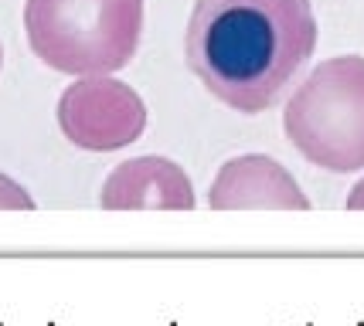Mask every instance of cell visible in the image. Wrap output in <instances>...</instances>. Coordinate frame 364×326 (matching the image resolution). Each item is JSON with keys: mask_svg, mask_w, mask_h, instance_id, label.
<instances>
[{"mask_svg": "<svg viewBox=\"0 0 364 326\" xmlns=\"http://www.w3.org/2000/svg\"><path fill=\"white\" fill-rule=\"evenodd\" d=\"M0 211H34L31 194L7 173H0Z\"/></svg>", "mask_w": 364, "mask_h": 326, "instance_id": "cell-7", "label": "cell"}, {"mask_svg": "<svg viewBox=\"0 0 364 326\" xmlns=\"http://www.w3.org/2000/svg\"><path fill=\"white\" fill-rule=\"evenodd\" d=\"M0 62H4V48H0Z\"/></svg>", "mask_w": 364, "mask_h": 326, "instance_id": "cell-9", "label": "cell"}, {"mask_svg": "<svg viewBox=\"0 0 364 326\" xmlns=\"http://www.w3.org/2000/svg\"><path fill=\"white\" fill-rule=\"evenodd\" d=\"M215 211H310V201L283 163L249 153L228 160L208 190Z\"/></svg>", "mask_w": 364, "mask_h": 326, "instance_id": "cell-5", "label": "cell"}, {"mask_svg": "<svg viewBox=\"0 0 364 326\" xmlns=\"http://www.w3.org/2000/svg\"><path fill=\"white\" fill-rule=\"evenodd\" d=\"M31 51L65 75H109L140 48L143 0H28Z\"/></svg>", "mask_w": 364, "mask_h": 326, "instance_id": "cell-2", "label": "cell"}, {"mask_svg": "<svg viewBox=\"0 0 364 326\" xmlns=\"http://www.w3.org/2000/svg\"><path fill=\"white\" fill-rule=\"evenodd\" d=\"M99 204L106 211H191L194 187L167 156H133L106 177Z\"/></svg>", "mask_w": 364, "mask_h": 326, "instance_id": "cell-6", "label": "cell"}, {"mask_svg": "<svg viewBox=\"0 0 364 326\" xmlns=\"http://www.w3.org/2000/svg\"><path fill=\"white\" fill-rule=\"evenodd\" d=\"M348 207H350V211H364V180H358V184L350 187Z\"/></svg>", "mask_w": 364, "mask_h": 326, "instance_id": "cell-8", "label": "cell"}, {"mask_svg": "<svg viewBox=\"0 0 364 326\" xmlns=\"http://www.w3.org/2000/svg\"><path fill=\"white\" fill-rule=\"evenodd\" d=\"M289 143L314 167L354 173L364 167V58L344 55L317 65L283 112Z\"/></svg>", "mask_w": 364, "mask_h": 326, "instance_id": "cell-3", "label": "cell"}, {"mask_svg": "<svg viewBox=\"0 0 364 326\" xmlns=\"http://www.w3.org/2000/svg\"><path fill=\"white\" fill-rule=\"evenodd\" d=\"M58 126L79 150L109 153L136 143L146 129V106L127 82L85 75L58 99Z\"/></svg>", "mask_w": 364, "mask_h": 326, "instance_id": "cell-4", "label": "cell"}, {"mask_svg": "<svg viewBox=\"0 0 364 326\" xmlns=\"http://www.w3.org/2000/svg\"><path fill=\"white\" fill-rule=\"evenodd\" d=\"M314 48L310 0H198L184 38L188 68L245 116L276 106Z\"/></svg>", "mask_w": 364, "mask_h": 326, "instance_id": "cell-1", "label": "cell"}]
</instances>
